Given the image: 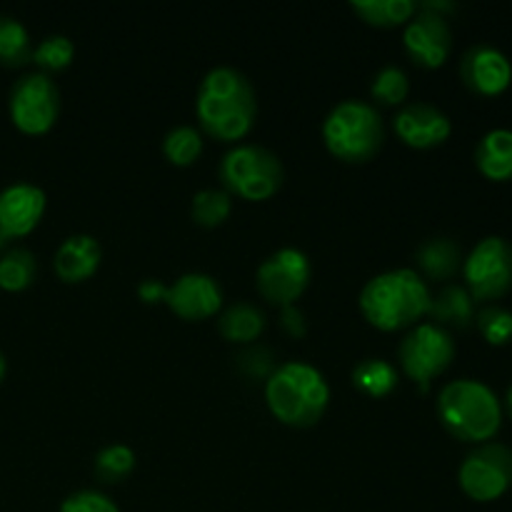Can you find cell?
I'll return each mask as SVG.
<instances>
[{"label": "cell", "instance_id": "6da1fadb", "mask_svg": "<svg viewBox=\"0 0 512 512\" xmlns=\"http://www.w3.org/2000/svg\"><path fill=\"white\" fill-rule=\"evenodd\" d=\"M195 113H198L200 125L213 138L225 140V143L243 140L253 130L255 115H258L253 83L230 65L208 70L200 80Z\"/></svg>", "mask_w": 512, "mask_h": 512}, {"label": "cell", "instance_id": "7a4b0ae2", "mask_svg": "<svg viewBox=\"0 0 512 512\" xmlns=\"http://www.w3.org/2000/svg\"><path fill=\"white\" fill-rule=\"evenodd\" d=\"M428 283L413 268H395L373 275L360 290V310L378 330H403L418 325L430 310Z\"/></svg>", "mask_w": 512, "mask_h": 512}, {"label": "cell", "instance_id": "3957f363", "mask_svg": "<svg viewBox=\"0 0 512 512\" xmlns=\"http://www.w3.org/2000/svg\"><path fill=\"white\" fill-rule=\"evenodd\" d=\"M265 403L280 423L310 428L328 410L330 385L315 365L305 360H288L265 380Z\"/></svg>", "mask_w": 512, "mask_h": 512}, {"label": "cell", "instance_id": "277c9868", "mask_svg": "<svg viewBox=\"0 0 512 512\" xmlns=\"http://www.w3.org/2000/svg\"><path fill=\"white\" fill-rule=\"evenodd\" d=\"M438 418L455 438L488 443L503 425V403L483 380L458 378L438 393Z\"/></svg>", "mask_w": 512, "mask_h": 512}, {"label": "cell", "instance_id": "5b68a950", "mask_svg": "<svg viewBox=\"0 0 512 512\" xmlns=\"http://www.w3.org/2000/svg\"><path fill=\"white\" fill-rule=\"evenodd\" d=\"M323 140L335 158L345 160V163H365L378 153L385 140L380 110L368 100H340L325 115Z\"/></svg>", "mask_w": 512, "mask_h": 512}, {"label": "cell", "instance_id": "8992f818", "mask_svg": "<svg viewBox=\"0 0 512 512\" xmlns=\"http://www.w3.org/2000/svg\"><path fill=\"white\" fill-rule=\"evenodd\" d=\"M285 170L273 150L255 143H240L220 160L225 190L243 200H268L283 185Z\"/></svg>", "mask_w": 512, "mask_h": 512}, {"label": "cell", "instance_id": "52a82bcc", "mask_svg": "<svg viewBox=\"0 0 512 512\" xmlns=\"http://www.w3.org/2000/svg\"><path fill=\"white\" fill-rule=\"evenodd\" d=\"M398 360L405 375L415 380L423 393H428L430 383L443 375L455 360L453 335L450 330L435 325L433 320L413 325L410 333L400 340Z\"/></svg>", "mask_w": 512, "mask_h": 512}, {"label": "cell", "instance_id": "ba28073f", "mask_svg": "<svg viewBox=\"0 0 512 512\" xmlns=\"http://www.w3.org/2000/svg\"><path fill=\"white\" fill-rule=\"evenodd\" d=\"M465 290L473 300H498L512 288V243L503 235H485L463 260Z\"/></svg>", "mask_w": 512, "mask_h": 512}, {"label": "cell", "instance_id": "9c48e42d", "mask_svg": "<svg viewBox=\"0 0 512 512\" xmlns=\"http://www.w3.org/2000/svg\"><path fill=\"white\" fill-rule=\"evenodd\" d=\"M458 483L468 498L493 503L512 488V448L503 443H483L465 455L458 468Z\"/></svg>", "mask_w": 512, "mask_h": 512}, {"label": "cell", "instance_id": "30bf717a", "mask_svg": "<svg viewBox=\"0 0 512 512\" xmlns=\"http://www.w3.org/2000/svg\"><path fill=\"white\" fill-rule=\"evenodd\" d=\"M10 118L15 128L28 135L48 133L60 113V90L45 73H25L10 90Z\"/></svg>", "mask_w": 512, "mask_h": 512}, {"label": "cell", "instance_id": "8fae6325", "mask_svg": "<svg viewBox=\"0 0 512 512\" xmlns=\"http://www.w3.org/2000/svg\"><path fill=\"white\" fill-rule=\"evenodd\" d=\"M310 275H313V265L303 250L280 248L258 265L255 283L268 303L285 308V305H295V300L305 293Z\"/></svg>", "mask_w": 512, "mask_h": 512}, {"label": "cell", "instance_id": "7c38bea8", "mask_svg": "<svg viewBox=\"0 0 512 512\" xmlns=\"http://www.w3.org/2000/svg\"><path fill=\"white\" fill-rule=\"evenodd\" d=\"M403 45L418 65L440 68L453 50V30L445 15L418 8V13L405 23Z\"/></svg>", "mask_w": 512, "mask_h": 512}, {"label": "cell", "instance_id": "4fadbf2b", "mask_svg": "<svg viewBox=\"0 0 512 512\" xmlns=\"http://www.w3.org/2000/svg\"><path fill=\"white\" fill-rule=\"evenodd\" d=\"M43 188L33 183H10L0 190V248L38 228L45 213Z\"/></svg>", "mask_w": 512, "mask_h": 512}, {"label": "cell", "instance_id": "5bb4252c", "mask_svg": "<svg viewBox=\"0 0 512 512\" xmlns=\"http://www.w3.org/2000/svg\"><path fill=\"white\" fill-rule=\"evenodd\" d=\"M393 130L405 145L425 150L443 145L450 138V133H453V123H450L448 113L440 110L438 105L425 103V100H413V103H405L395 113Z\"/></svg>", "mask_w": 512, "mask_h": 512}, {"label": "cell", "instance_id": "9a60e30c", "mask_svg": "<svg viewBox=\"0 0 512 512\" xmlns=\"http://www.w3.org/2000/svg\"><path fill=\"white\" fill-rule=\"evenodd\" d=\"M163 303L183 320H205L223 308V288L208 273H185L165 288Z\"/></svg>", "mask_w": 512, "mask_h": 512}, {"label": "cell", "instance_id": "2e32d148", "mask_svg": "<svg viewBox=\"0 0 512 512\" xmlns=\"http://www.w3.org/2000/svg\"><path fill=\"white\" fill-rule=\"evenodd\" d=\"M460 78L473 93L500 95L512 83V63L495 45H473L460 60Z\"/></svg>", "mask_w": 512, "mask_h": 512}, {"label": "cell", "instance_id": "e0dca14e", "mask_svg": "<svg viewBox=\"0 0 512 512\" xmlns=\"http://www.w3.org/2000/svg\"><path fill=\"white\" fill-rule=\"evenodd\" d=\"M100 260H103V250H100L98 240L88 233H78L58 245L53 268L65 283H83L98 270Z\"/></svg>", "mask_w": 512, "mask_h": 512}, {"label": "cell", "instance_id": "ac0fdd59", "mask_svg": "<svg viewBox=\"0 0 512 512\" xmlns=\"http://www.w3.org/2000/svg\"><path fill=\"white\" fill-rule=\"evenodd\" d=\"M475 165L485 178L495 180V183L512 180V130H488L475 148Z\"/></svg>", "mask_w": 512, "mask_h": 512}, {"label": "cell", "instance_id": "d6986e66", "mask_svg": "<svg viewBox=\"0 0 512 512\" xmlns=\"http://www.w3.org/2000/svg\"><path fill=\"white\" fill-rule=\"evenodd\" d=\"M428 315L440 328L465 330L475 323V300L465 285L450 283L438 295H433Z\"/></svg>", "mask_w": 512, "mask_h": 512}, {"label": "cell", "instance_id": "ffe728a7", "mask_svg": "<svg viewBox=\"0 0 512 512\" xmlns=\"http://www.w3.org/2000/svg\"><path fill=\"white\" fill-rule=\"evenodd\" d=\"M415 263L430 280H450L463 268V253H460V245L453 238L435 235V238L423 240L418 245Z\"/></svg>", "mask_w": 512, "mask_h": 512}, {"label": "cell", "instance_id": "44dd1931", "mask_svg": "<svg viewBox=\"0 0 512 512\" xmlns=\"http://www.w3.org/2000/svg\"><path fill=\"white\" fill-rule=\"evenodd\" d=\"M265 323H268V318H265L263 308H258L250 300H235L220 313L218 330L230 343H253L265 330Z\"/></svg>", "mask_w": 512, "mask_h": 512}, {"label": "cell", "instance_id": "7402d4cb", "mask_svg": "<svg viewBox=\"0 0 512 512\" xmlns=\"http://www.w3.org/2000/svg\"><path fill=\"white\" fill-rule=\"evenodd\" d=\"M353 385L370 398H385L398 388V370L385 358H365L353 368Z\"/></svg>", "mask_w": 512, "mask_h": 512}, {"label": "cell", "instance_id": "603a6c76", "mask_svg": "<svg viewBox=\"0 0 512 512\" xmlns=\"http://www.w3.org/2000/svg\"><path fill=\"white\" fill-rule=\"evenodd\" d=\"M350 8L370 25H403L418 13V3L415 0H353Z\"/></svg>", "mask_w": 512, "mask_h": 512}, {"label": "cell", "instance_id": "cb8c5ba5", "mask_svg": "<svg viewBox=\"0 0 512 512\" xmlns=\"http://www.w3.org/2000/svg\"><path fill=\"white\" fill-rule=\"evenodd\" d=\"M33 58L30 33L13 15H0V63L8 68H18Z\"/></svg>", "mask_w": 512, "mask_h": 512}, {"label": "cell", "instance_id": "d4e9b609", "mask_svg": "<svg viewBox=\"0 0 512 512\" xmlns=\"http://www.w3.org/2000/svg\"><path fill=\"white\" fill-rule=\"evenodd\" d=\"M38 263L28 248H10L0 255V288L8 293L25 290L35 280Z\"/></svg>", "mask_w": 512, "mask_h": 512}, {"label": "cell", "instance_id": "484cf974", "mask_svg": "<svg viewBox=\"0 0 512 512\" xmlns=\"http://www.w3.org/2000/svg\"><path fill=\"white\" fill-rule=\"evenodd\" d=\"M233 210V198H230L228 190L223 188H203L193 195V203H190V213L193 220L203 228H215V225L225 223Z\"/></svg>", "mask_w": 512, "mask_h": 512}, {"label": "cell", "instance_id": "4316f807", "mask_svg": "<svg viewBox=\"0 0 512 512\" xmlns=\"http://www.w3.org/2000/svg\"><path fill=\"white\" fill-rule=\"evenodd\" d=\"M163 153L173 165H193L203 153V135L195 125H175L163 138Z\"/></svg>", "mask_w": 512, "mask_h": 512}, {"label": "cell", "instance_id": "83f0119b", "mask_svg": "<svg viewBox=\"0 0 512 512\" xmlns=\"http://www.w3.org/2000/svg\"><path fill=\"white\" fill-rule=\"evenodd\" d=\"M135 468V450L125 443H113L105 445L103 450H98L95 455V478L103 480V483H120L123 478H128Z\"/></svg>", "mask_w": 512, "mask_h": 512}, {"label": "cell", "instance_id": "f1b7e54d", "mask_svg": "<svg viewBox=\"0 0 512 512\" xmlns=\"http://www.w3.org/2000/svg\"><path fill=\"white\" fill-rule=\"evenodd\" d=\"M410 93V80L400 65L388 63L373 75L370 83V95L383 105H403Z\"/></svg>", "mask_w": 512, "mask_h": 512}, {"label": "cell", "instance_id": "f546056e", "mask_svg": "<svg viewBox=\"0 0 512 512\" xmlns=\"http://www.w3.org/2000/svg\"><path fill=\"white\" fill-rule=\"evenodd\" d=\"M73 55H75V45L68 35H48V38L40 40L38 45L33 48V63L38 68H43L40 73H55V70H63L73 63Z\"/></svg>", "mask_w": 512, "mask_h": 512}, {"label": "cell", "instance_id": "4dcf8cb0", "mask_svg": "<svg viewBox=\"0 0 512 512\" xmlns=\"http://www.w3.org/2000/svg\"><path fill=\"white\" fill-rule=\"evenodd\" d=\"M475 325L490 345H508L512 340V310L503 305H485L475 313Z\"/></svg>", "mask_w": 512, "mask_h": 512}, {"label": "cell", "instance_id": "1f68e13d", "mask_svg": "<svg viewBox=\"0 0 512 512\" xmlns=\"http://www.w3.org/2000/svg\"><path fill=\"white\" fill-rule=\"evenodd\" d=\"M60 512H120V508L100 490H75L63 500Z\"/></svg>", "mask_w": 512, "mask_h": 512}, {"label": "cell", "instance_id": "d6a6232c", "mask_svg": "<svg viewBox=\"0 0 512 512\" xmlns=\"http://www.w3.org/2000/svg\"><path fill=\"white\" fill-rule=\"evenodd\" d=\"M280 325L290 335H295V338H303L305 330H308V320H305L303 310L298 305H285V308H280Z\"/></svg>", "mask_w": 512, "mask_h": 512}, {"label": "cell", "instance_id": "836d02e7", "mask_svg": "<svg viewBox=\"0 0 512 512\" xmlns=\"http://www.w3.org/2000/svg\"><path fill=\"white\" fill-rule=\"evenodd\" d=\"M165 288L168 285L160 283L158 278H145L138 283V295L143 303H160V300H165Z\"/></svg>", "mask_w": 512, "mask_h": 512}, {"label": "cell", "instance_id": "e575fe53", "mask_svg": "<svg viewBox=\"0 0 512 512\" xmlns=\"http://www.w3.org/2000/svg\"><path fill=\"white\" fill-rule=\"evenodd\" d=\"M418 8L430 10V13L443 15V13H450V10H455V8H458V5L450 3V0H425V3L418 5Z\"/></svg>", "mask_w": 512, "mask_h": 512}, {"label": "cell", "instance_id": "d590c367", "mask_svg": "<svg viewBox=\"0 0 512 512\" xmlns=\"http://www.w3.org/2000/svg\"><path fill=\"white\" fill-rule=\"evenodd\" d=\"M505 408H508V415L512 418V385H510L508 395H505Z\"/></svg>", "mask_w": 512, "mask_h": 512}, {"label": "cell", "instance_id": "8d00e7d4", "mask_svg": "<svg viewBox=\"0 0 512 512\" xmlns=\"http://www.w3.org/2000/svg\"><path fill=\"white\" fill-rule=\"evenodd\" d=\"M5 370H8V363H5V355L0 353V380L5 378Z\"/></svg>", "mask_w": 512, "mask_h": 512}]
</instances>
